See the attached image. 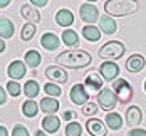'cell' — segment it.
<instances>
[{"instance_id": "5b68a950", "label": "cell", "mask_w": 146, "mask_h": 136, "mask_svg": "<svg viewBox=\"0 0 146 136\" xmlns=\"http://www.w3.org/2000/svg\"><path fill=\"white\" fill-rule=\"evenodd\" d=\"M98 104L104 111H111L117 106V96L113 89H101L98 94Z\"/></svg>"}, {"instance_id": "d590c367", "label": "cell", "mask_w": 146, "mask_h": 136, "mask_svg": "<svg viewBox=\"0 0 146 136\" xmlns=\"http://www.w3.org/2000/svg\"><path fill=\"white\" fill-rule=\"evenodd\" d=\"M74 118H76V113H74V111H66V113H64V119L66 121L71 123V121H74Z\"/></svg>"}, {"instance_id": "f1b7e54d", "label": "cell", "mask_w": 146, "mask_h": 136, "mask_svg": "<svg viewBox=\"0 0 146 136\" xmlns=\"http://www.w3.org/2000/svg\"><path fill=\"white\" fill-rule=\"evenodd\" d=\"M35 25L34 24H25L24 27H22V34H20V37H22V40H30V39H34V35H35Z\"/></svg>"}, {"instance_id": "7402d4cb", "label": "cell", "mask_w": 146, "mask_h": 136, "mask_svg": "<svg viewBox=\"0 0 146 136\" xmlns=\"http://www.w3.org/2000/svg\"><path fill=\"white\" fill-rule=\"evenodd\" d=\"M82 35H84V39L89 40V42H98L101 39V32L98 30V27H94V25H84L82 27Z\"/></svg>"}, {"instance_id": "8992f818", "label": "cell", "mask_w": 146, "mask_h": 136, "mask_svg": "<svg viewBox=\"0 0 146 136\" xmlns=\"http://www.w3.org/2000/svg\"><path fill=\"white\" fill-rule=\"evenodd\" d=\"M79 14H81L82 22H86L88 25H92V24L98 22V19H99V10H98V7L92 5V3H82L81 9H79Z\"/></svg>"}, {"instance_id": "cb8c5ba5", "label": "cell", "mask_w": 146, "mask_h": 136, "mask_svg": "<svg viewBox=\"0 0 146 136\" xmlns=\"http://www.w3.org/2000/svg\"><path fill=\"white\" fill-rule=\"evenodd\" d=\"M39 91H40V86H39L37 81H34V79H32V81L29 79V81L24 84V94H25L29 99H34V98L39 94Z\"/></svg>"}, {"instance_id": "e575fe53", "label": "cell", "mask_w": 146, "mask_h": 136, "mask_svg": "<svg viewBox=\"0 0 146 136\" xmlns=\"http://www.w3.org/2000/svg\"><path fill=\"white\" fill-rule=\"evenodd\" d=\"M7 103V92L3 91V88L0 86V106H3Z\"/></svg>"}, {"instance_id": "f35d334b", "label": "cell", "mask_w": 146, "mask_h": 136, "mask_svg": "<svg viewBox=\"0 0 146 136\" xmlns=\"http://www.w3.org/2000/svg\"><path fill=\"white\" fill-rule=\"evenodd\" d=\"M0 136H9V131L5 126H0Z\"/></svg>"}, {"instance_id": "60d3db41", "label": "cell", "mask_w": 146, "mask_h": 136, "mask_svg": "<svg viewBox=\"0 0 146 136\" xmlns=\"http://www.w3.org/2000/svg\"><path fill=\"white\" fill-rule=\"evenodd\" d=\"M35 136H47L45 131H35Z\"/></svg>"}, {"instance_id": "7c38bea8", "label": "cell", "mask_w": 146, "mask_h": 136, "mask_svg": "<svg viewBox=\"0 0 146 136\" xmlns=\"http://www.w3.org/2000/svg\"><path fill=\"white\" fill-rule=\"evenodd\" d=\"M143 121V111L138 106H129L126 111V124L128 126H139Z\"/></svg>"}, {"instance_id": "1f68e13d", "label": "cell", "mask_w": 146, "mask_h": 136, "mask_svg": "<svg viewBox=\"0 0 146 136\" xmlns=\"http://www.w3.org/2000/svg\"><path fill=\"white\" fill-rule=\"evenodd\" d=\"M81 113L86 114V116H92V114L98 113V104H96V103H86V104L82 106Z\"/></svg>"}, {"instance_id": "e0dca14e", "label": "cell", "mask_w": 146, "mask_h": 136, "mask_svg": "<svg viewBox=\"0 0 146 136\" xmlns=\"http://www.w3.org/2000/svg\"><path fill=\"white\" fill-rule=\"evenodd\" d=\"M99 27L104 34H108V35H111V34H114L117 29V24L114 19H111L109 15H104V17H99Z\"/></svg>"}, {"instance_id": "ac0fdd59", "label": "cell", "mask_w": 146, "mask_h": 136, "mask_svg": "<svg viewBox=\"0 0 146 136\" xmlns=\"http://www.w3.org/2000/svg\"><path fill=\"white\" fill-rule=\"evenodd\" d=\"M14 24L7 17H0V39H10L14 35Z\"/></svg>"}, {"instance_id": "836d02e7", "label": "cell", "mask_w": 146, "mask_h": 136, "mask_svg": "<svg viewBox=\"0 0 146 136\" xmlns=\"http://www.w3.org/2000/svg\"><path fill=\"white\" fill-rule=\"evenodd\" d=\"M128 136H146V129H141V128H134L129 131Z\"/></svg>"}, {"instance_id": "30bf717a", "label": "cell", "mask_w": 146, "mask_h": 136, "mask_svg": "<svg viewBox=\"0 0 146 136\" xmlns=\"http://www.w3.org/2000/svg\"><path fill=\"white\" fill-rule=\"evenodd\" d=\"M145 66H146V59L141 54H133L131 57L126 60V71L131 72V74H136V72L143 71Z\"/></svg>"}, {"instance_id": "5bb4252c", "label": "cell", "mask_w": 146, "mask_h": 136, "mask_svg": "<svg viewBox=\"0 0 146 136\" xmlns=\"http://www.w3.org/2000/svg\"><path fill=\"white\" fill-rule=\"evenodd\" d=\"M20 15H22L29 24H35V22L40 20V14H39L37 9H35L34 5H30V3H24V5H22V9H20Z\"/></svg>"}, {"instance_id": "9c48e42d", "label": "cell", "mask_w": 146, "mask_h": 136, "mask_svg": "<svg viewBox=\"0 0 146 136\" xmlns=\"http://www.w3.org/2000/svg\"><path fill=\"white\" fill-rule=\"evenodd\" d=\"M86 129L91 136H106L108 135V126H104V123L99 121L98 118H91L86 123Z\"/></svg>"}, {"instance_id": "3957f363", "label": "cell", "mask_w": 146, "mask_h": 136, "mask_svg": "<svg viewBox=\"0 0 146 136\" xmlns=\"http://www.w3.org/2000/svg\"><path fill=\"white\" fill-rule=\"evenodd\" d=\"M124 50H126V47H124L123 42H119V40H111V42H106V44L99 49L98 56H99L101 59L114 62L116 59H121V57L124 56Z\"/></svg>"}, {"instance_id": "ab89813d", "label": "cell", "mask_w": 146, "mask_h": 136, "mask_svg": "<svg viewBox=\"0 0 146 136\" xmlns=\"http://www.w3.org/2000/svg\"><path fill=\"white\" fill-rule=\"evenodd\" d=\"M5 49H7V45H5V42H3V39H0V54L5 52Z\"/></svg>"}, {"instance_id": "4fadbf2b", "label": "cell", "mask_w": 146, "mask_h": 136, "mask_svg": "<svg viewBox=\"0 0 146 136\" xmlns=\"http://www.w3.org/2000/svg\"><path fill=\"white\" fill-rule=\"evenodd\" d=\"M7 74L12 77V81H19L25 76V64L22 60H14L10 62L9 69H7Z\"/></svg>"}, {"instance_id": "9a60e30c", "label": "cell", "mask_w": 146, "mask_h": 136, "mask_svg": "<svg viewBox=\"0 0 146 136\" xmlns=\"http://www.w3.org/2000/svg\"><path fill=\"white\" fill-rule=\"evenodd\" d=\"M59 37L54 34V32H45L40 39V45L44 47L45 50H56L59 47Z\"/></svg>"}, {"instance_id": "484cf974", "label": "cell", "mask_w": 146, "mask_h": 136, "mask_svg": "<svg viewBox=\"0 0 146 136\" xmlns=\"http://www.w3.org/2000/svg\"><path fill=\"white\" fill-rule=\"evenodd\" d=\"M106 124L111 128V129H119L123 126V118L121 114L117 113H108L106 114Z\"/></svg>"}, {"instance_id": "603a6c76", "label": "cell", "mask_w": 146, "mask_h": 136, "mask_svg": "<svg viewBox=\"0 0 146 136\" xmlns=\"http://www.w3.org/2000/svg\"><path fill=\"white\" fill-rule=\"evenodd\" d=\"M25 64L29 66L30 69H35L39 64H40V60H42V57H40V54L37 52V50H34V49H30V50H27L25 52Z\"/></svg>"}, {"instance_id": "ffe728a7", "label": "cell", "mask_w": 146, "mask_h": 136, "mask_svg": "<svg viewBox=\"0 0 146 136\" xmlns=\"http://www.w3.org/2000/svg\"><path fill=\"white\" fill-rule=\"evenodd\" d=\"M60 128V121L57 116H45L42 119V129L45 133H57Z\"/></svg>"}, {"instance_id": "8d00e7d4", "label": "cell", "mask_w": 146, "mask_h": 136, "mask_svg": "<svg viewBox=\"0 0 146 136\" xmlns=\"http://www.w3.org/2000/svg\"><path fill=\"white\" fill-rule=\"evenodd\" d=\"M30 5H35V7H45L47 2H45V0H32Z\"/></svg>"}, {"instance_id": "b9f144b4", "label": "cell", "mask_w": 146, "mask_h": 136, "mask_svg": "<svg viewBox=\"0 0 146 136\" xmlns=\"http://www.w3.org/2000/svg\"><path fill=\"white\" fill-rule=\"evenodd\" d=\"M145 91H146V81H145Z\"/></svg>"}, {"instance_id": "44dd1931", "label": "cell", "mask_w": 146, "mask_h": 136, "mask_svg": "<svg viewBox=\"0 0 146 136\" xmlns=\"http://www.w3.org/2000/svg\"><path fill=\"white\" fill-rule=\"evenodd\" d=\"M102 81H104V79L101 77L99 72H89L88 77H86V86L92 88L94 91H98V89L101 91L102 86H104V84H102Z\"/></svg>"}, {"instance_id": "d4e9b609", "label": "cell", "mask_w": 146, "mask_h": 136, "mask_svg": "<svg viewBox=\"0 0 146 136\" xmlns=\"http://www.w3.org/2000/svg\"><path fill=\"white\" fill-rule=\"evenodd\" d=\"M37 111H39V106H37V103H35L34 99H27V101L22 104V113H24V116H27V118H34V116L37 114Z\"/></svg>"}, {"instance_id": "f546056e", "label": "cell", "mask_w": 146, "mask_h": 136, "mask_svg": "<svg viewBox=\"0 0 146 136\" xmlns=\"http://www.w3.org/2000/svg\"><path fill=\"white\" fill-rule=\"evenodd\" d=\"M44 91H45V94H47L49 98H59L60 92H62V89L59 88L57 84H54V82H47V84H44Z\"/></svg>"}, {"instance_id": "4dcf8cb0", "label": "cell", "mask_w": 146, "mask_h": 136, "mask_svg": "<svg viewBox=\"0 0 146 136\" xmlns=\"http://www.w3.org/2000/svg\"><path fill=\"white\" fill-rule=\"evenodd\" d=\"M7 91H9V94L14 96V98H19V94L22 92L20 84H19L17 81H9V82H7Z\"/></svg>"}, {"instance_id": "277c9868", "label": "cell", "mask_w": 146, "mask_h": 136, "mask_svg": "<svg viewBox=\"0 0 146 136\" xmlns=\"http://www.w3.org/2000/svg\"><path fill=\"white\" fill-rule=\"evenodd\" d=\"M113 91L117 96V101L121 103H129L133 98V89L126 79H116L113 84Z\"/></svg>"}, {"instance_id": "8fae6325", "label": "cell", "mask_w": 146, "mask_h": 136, "mask_svg": "<svg viewBox=\"0 0 146 136\" xmlns=\"http://www.w3.org/2000/svg\"><path fill=\"white\" fill-rule=\"evenodd\" d=\"M45 76H47V79H50L54 84H56V82H57V84L67 82V72L62 71L57 66H49V67L45 69Z\"/></svg>"}, {"instance_id": "7a4b0ae2", "label": "cell", "mask_w": 146, "mask_h": 136, "mask_svg": "<svg viewBox=\"0 0 146 136\" xmlns=\"http://www.w3.org/2000/svg\"><path fill=\"white\" fill-rule=\"evenodd\" d=\"M104 10L111 17H124L134 14L138 10V3L133 0H109L104 3Z\"/></svg>"}, {"instance_id": "4316f807", "label": "cell", "mask_w": 146, "mask_h": 136, "mask_svg": "<svg viewBox=\"0 0 146 136\" xmlns=\"http://www.w3.org/2000/svg\"><path fill=\"white\" fill-rule=\"evenodd\" d=\"M62 40H64L66 45L74 47V45H77V42H79V37H77V34L72 29H66L62 32Z\"/></svg>"}, {"instance_id": "ba28073f", "label": "cell", "mask_w": 146, "mask_h": 136, "mask_svg": "<svg viewBox=\"0 0 146 136\" xmlns=\"http://www.w3.org/2000/svg\"><path fill=\"white\" fill-rule=\"evenodd\" d=\"M99 74L106 81H116L117 76H119V67H117L116 62L106 60V62H102L101 67H99Z\"/></svg>"}, {"instance_id": "d6a6232c", "label": "cell", "mask_w": 146, "mask_h": 136, "mask_svg": "<svg viewBox=\"0 0 146 136\" xmlns=\"http://www.w3.org/2000/svg\"><path fill=\"white\" fill-rule=\"evenodd\" d=\"M12 136H30V135L24 124H15L14 129H12Z\"/></svg>"}, {"instance_id": "83f0119b", "label": "cell", "mask_w": 146, "mask_h": 136, "mask_svg": "<svg viewBox=\"0 0 146 136\" xmlns=\"http://www.w3.org/2000/svg\"><path fill=\"white\" fill-rule=\"evenodd\" d=\"M81 133H82V126L77 121H71L66 126V136H81Z\"/></svg>"}, {"instance_id": "74e56055", "label": "cell", "mask_w": 146, "mask_h": 136, "mask_svg": "<svg viewBox=\"0 0 146 136\" xmlns=\"http://www.w3.org/2000/svg\"><path fill=\"white\" fill-rule=\"evenodd\" d=\"M10 5V0H0V9H5Z\"/></svg>"}, {"instance_id": "6da1fadb", "label": "cell", "mask_w": 146, "mask_h": 136, "mask_svg": "<svg viewBox=\"0 0 146 136\" xmlns=\"http://www.w3.org/2000/svg\"><path fill=\"white\" fill-rule=\"evenodd\" d=\"M91 54L86 50H81V49H74V50H66V52H60L56 62L59 66H64L67 69H82L91 64Z\"/></svg>"}, {"instance_id": "52a82bcc", "label": "cell", "mask_w": 146, "mask_h": 136, "mask_svg": "<svg viewBox=\"0 0 146 136\" xmlns=\"http://www.w3.org/2000/svg\"><path fill=\"white\" fill-rule=\"evenodd\" d=\"M69 96H71V101H72L74 104H77V106H84L86 103H88V99H89L88 91H86V88H84L82 84H76V86H72Z\"/></svg>"}, {"instance_id": "d6986e66", "label": "cell", "mask_w": 146, "mask_h": 136, "mask_svg": "<svg viewBox=\"0 0 146 136\" xmlns=\"http://www.w3.org/2000/svg\"><path fill=\"white\" fill-rule=\"evenodd\" d=\"M56 22H57L59 25H62V27H69V25H72L74 24L72 12L67 10V9H60L57 14H56Z\"/></svg>"}, {"instance_id": "2e32d148", "label": "cell", "mask_w": 146, "mask_h": 136, "mask_svg": "<svg viewBox=\"0 0 146 136\" xmlns=\"http://www.w3.org/2000/svg\"><path fill=\"white\" fill-rule=\"evenodd\" d=\"M59 103L57 99H52V98H44V99H40V107H42V111L47 113V116H54V113H57L59 111Z\"/></svg>"}]
</instances>
